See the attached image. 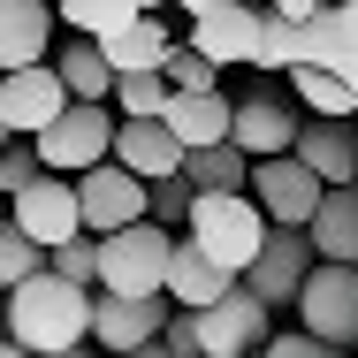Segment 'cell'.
<instances>
[{
  "label": "cell",
  "mask_w": 358,
  "mask_h": 358,
  "mask_svg": "<svg viewBox=\"0 0 358 358\" xmlns=\"http://www.w3.org/2000/svg\"><path fill=\"white\" fill-rule=\"evenodd\" d=\"M343 84H351V92H358V62H351V69H343Z\"/></svg>",
  "instance_id": "cell-42"
},
{
  "label": "cell",
  "mask_w": 358,
  "mask_h": 358,
  "mask_svg": "<svg viewBox=\"0 0 358 358\" xmlns=\"http://www.w3.org/2000/svg\"><path fill=\"white\" fill-rule=\"evenodd\" d=\"M168 8H176V15H206L214 0H168Z\"/></svg>",
  "instance_id": "cell-36"
},
{
  "label": "cell",
  "mask_w": 358,
  "mask_h": 358,
  "mask_svg": "<svg viewBox=\"0 0 358 358\" xmlns=\"http://www.w3.org/2000/svg\"><path fill=\"white\" fill-rule=\"evenodd\" d=\"M168 259H176V229L145 214L115 236H99V289H122V297H168Z\"/></svg>",
  "instance_id": "cell-3"
},
{
  "label": "cell",
  "mask_w": 358,
  "mask_h": 358,
  "mask_svg": "<svg viewBox=\"0 0 358 358\" xmlns=\"http://www.w3.org/2000/svg\"><path fill=\"white\" fill-rule=\"evenodd\" d=\"M297 328L336 343V351H358V267L351 259H313V275L297 282Z\"/></svg>",
  "instance_id": "cell-4"
},
{
  "label": "cell",
  "mask_w": 358,
  "mask_h": 358,
  "mask_svg": "<svg viewBox=\"0 0 358 358\" xmlns=\"http://www.w3.org/2000/svg\"><path fill=\"white\" fill-rule=\"evenodd\" d=\"M305 236H313L320 259H351L358 267V183H328L320 191V214L305 221Z\"/></svg>",
  "instance_id": "cell-20"
},
{
  "label": "cell",
  "mask_w": 358,
  "mask_h": 358,
  "mask_svg": "<svg viewBox=\"0 0 358 358\" xmlns=\"http://www.w3.org/2000/svg\"><path fill=\"white\" fill-rule=\"evenodd\" d=\"M267 8H275V15H289V23H305V15H313V8H328V0H267Z\"/></svg>",
  "instance_id": "cell-35"
},
{
  "label": "cell",
  "mask_w": 358,
  "mask_h": 358,
  "mask_svg": "<svg viewBox=\"0 0 358 358\" xmlns=\"http://www.w3.org/2000/svg\"><path fill=\"white\" fill-rule=\"evenodd\" d=\"M313 259H320V252H313L305 229H267V244H259V259L244 267V282L282 313V305H297V282L313 275Z\"/></svg>",
  "instance_id": "cell-13"
},
{
  "label": "cell",
  "mask_w": 358,
  "mask_h": 358,
  "mask_svg": "<svg viewBox=\"0 0 358 358\" xmlns=\"http://www.w3.org/2000/svg\"><path fill=\"white\" fill-rule=\"evenodd\" d=\"M130 358H176V351H168V343H160V336H152V343H145V351H130Z\"/></svg>",
  "instance_id": "cell-38"
},
{
  "label": "cell",
  "mask_w": 358,
  "mask_h": 358,
  "mask_svg": "<svg viewBox=\"0 0 358 358\" xmlns=\"http://www.w3.org/2000/svg\"><path fill=\"white\" fill-rule=\"evenodd\" d=\"M46 358H107V351H92V343H76V351H46Z\"/></svg>",
  "instance_id": "cell-39"
},
{
  "label": "cell",
  "mask_w": 358,
  "mask_h": 358,
  "mask_svg": "<svg viewBox=\"0 0 358 358\" xmlns=\"http://www.w3.org/2000/svg\"><path fill=\"white\" fill-rule=\"evenodd\" d=\"M0 358H31V351H23V343H15V336H8V328H0Z\"/></svg>",
  "instance_id": "cell-37"
},
{
  "label": "cell",
  "mask_w": 358,
  "mask_h": 358,
  "mask_svg": "<svg viewBox=\"0 0 358 358\" xmlns=\"http://www.w3.org/2000/svg\"><path fill=\"white\" fill-rule=\"evenodd\" d=\"M115 160L138 168L145 183H160V176L183 168V138L168 130V115H122V122H115Z\"/></svg>",
  "instance_id": "cell-15"
},
{
  "label": "cell",
  "mask_w": 358,
  "mask_h": 358,
  "mask_svg": "<svg viewBox=\"0 0 358 358\" xmlns=\"http://www.w3.org/2000/svg\"><path fill=\"white\" fill-rule=\"evenodd\" d=\"M252 358H259V351H252Z\"/></svg>",
  "instance_id": "cell-46"
},
{
  "label": "cell",
  "mask_w": 358,
  "mask_h": 358,
  "mask_svg": "<svg viewBox=\"0 0 358 358\" xmlns=\"http://www.w3.org/2000/svg\"><path fill=\"white\" fill-rule=\"evenodd\" d=\"M8 138H15V130H8V115H0V145H8Z\"/></svg>",
  "instance_id": "cell-43"
},
{
  "label": "cell",
  "mask_w": 358,
  "mask_h": 358,
  "mask_svg": "<svg viewBox=\"0 0 358 358\" xmlns=\"http://www.w3.org/2000/svg\"><path fill=\"white\" fill-rule=\"evenodd\" d=\"M0 328H8L31 358L76 351V343H92V289L69 282V275H54V267H38L31 282H15L0 297Z\"/></svg>",
  "instance_id": "cell-1"
},
{
  "label": "cell",
  "mask_w": 358,
  "mask_h": 358,
  "mask_svg": "<svg viewBox=\"0 0 358 358\" xmlns=\"http://www.w3.org/2000/svg\"><path fill=\"white\" fill-rule=\"evenodd\" d=\"M38 168H46V160H38V145H31V138H8V145H0V199H15Z\"/></svg>",
  "instance_id": "cell-33"
},
{
  "label": "cell",
  "mask_w": 358,
  "mask_h": 358,
  "mask_svg": "<svg viewBox=\"0 0 358 358\" xmlns=\"http://www.w3.org/2000/svg\"><path fill=\"white\" fill-rule=\"evenodd\" d=\"M168 297H122V289H92V351L107 358H130L145 351L160 328H168Z\"/></svg>",
  "instance_id": "cell-9"
},
{
  "label": "cell",
  "mask_w": 358,
  "mask_h": 358,
  "mask_svg": "<svg viewBox=\"0 0 358 358\" xmlns=\"http://www.w3.org/2000/svg\"><path fill=\"white\" fill-rule=\"evenodd\" d=\"M115 122H122V115H115L107 99H69L31 145H38V160H46L54 176H84V168H99V160L115 152Z\"/></svg>",
  "instance_id": "cell-5"
},
{
  "label": "cell",
  "mask_w": 358,
  "mask_h": 358,
  "mask_svg": "<svg viewBox=\"0 0 358 358\" xmlns=\"http://www.w3.org/2000/svg\"><path fill=\"white\" fill-rule=\"evenodd\" d=\"M289 152H297L320 183H358V130H351V115H305Z\"/></svg>",
  "instance_id": "cell-14"
},
{
  "label": "cell",
  "mask_w": 358,
  "mask_h": 358,
  "mask_svg": "<svg viewBox=\"0 0 358 358\" xmlns=\"http://www.w3.org/2000/svg\"><path fill=\"white\" fill-rule=\"evenodd\" d=\"M244 8H267V0H244Z\"/></svg>",
  "instance_id": "cell-44"
},
{
  "label": "cell",
  "mask_w": 358,
  "mask_h": 358,
  "mask_svg": "<svg viewBox=\"0 0 358 358\" xmlns=\"http://www.w3.org/2000/svg\"><path fill=\"white\" fill-rule=\"evenodd\" d=\"M168 130L183 138V152H199V145H221L229 130H236V99L229 92H176L168 99Z\"/></svg>",
  "instance_id": "cell-18"
},
{
  "label": "cell",
  "mask_w": 358,
  "mask_h": 358,
  "mask_svg": "<svg viewBox=\"0 0 358 358\" xmlns=\"http://www.w3.org/2000/svg\"><path fill=\"white\" fill-rule=\"evenodd\" d=\"M297 62H313V69H351L358 62V38H351V23H343V8L328 0V8H313L305 23H297Z\"/></svg>",
  "instance_id": "cell-22"
},
{
  "label": "cell",
  "mask_w": 358,
  "mask_h": 358,
  "mask_svg": "<svg viewBox=\"0 0 358 358\" xmlns=\"http://www.w3.org/2000/svg\"><path fill=\"white\" fill-rule=\"evenodd\" d=\"M183 46H199L214 69H252L259 8H244V0H214L206 15H183Z\"/></svg>",
  "instance_id": "cell-12"
},
{
  "label": "cell",
  "mask_w": 358,
  "mask_h": 358,
  "mask_svg": "<svg viewBox=\"0 0 358 358\" xmlns=\"http://www.w3.org/2000/svg\"><path fill=\"white\" fill-rule=\"evenodd\" d=\"M99 46H107L115 76H130V69H168V54H176V31H168V15H138V23L107 31Z\"/></svg>",
  "instance_id": "cell-21"
},
{
  "label": "cell",
  "mask_w": 358,
  "mask_h": 358,
  "mask_svg": "<svg viewBox=\"0 0 358 358\" xmlns=\"http://www.w3.org/2000/svg\"><path fill=\"white\" fill-rule=\"evenodd\" d=\"M297 122H305V115H297L289 99H275V92H244V99H236V130H229V138L244 145L252 160H267V152H289V145H297Z\"/></svg>",
  "instance_id": "cell-16"
},
{
  "label": "cell",
  "mask_w": 358,
  "mask_h": 358,
  "mask_svg": "<svg viewBox=\"0 0 358 358\" xmlns=\"http://www.w3.org/2000/svg\"><path fill=\"white\" fill-rule=\"evenodd\" d=\"M252 69H259V76H289V69H297V23H289V15L259 8V46H252Z\"/></svg>",
  "instance_id": "cell-27"
},
{
  "label": "cell",
  "mask_w": 358,
  "mask_h": 358,
  "mask_svg": "<svg viewBox=\"0 0 358 358\" xmlns=\"http://www.w3.org/2000/svg\"><path fill=\"white\" fill-rule=\"evenodd\" d=\"M54 69H62V84H69V99H107V107H115V62H107L99 38L69 31V46L54 54Z\"/></svg>",
  "instance_id": "cell-23"
},
{
  "label": "cell",
  "mask_w": 358,
  "mask_h": 358,
  "mask_svg": "<svg viewBox=\"0 0 358 358\" xmlns=\"http://www.w3.org/2000/svg\"><path fill=\"white\" fill-rule=\"evenodd\" d=\"M183 176H191L199 191H244V183H252V152H244L236 138L199 145V152H183Z\"/></svg>",
  "instance_id": "cell-24"
},
{
  "label": "cell",
  "mask_w": 358,
  "mask_h": 358,
  "mask_svg": "<svg viewBox=\"0 0 358 358\" xmlns=\"http://www.w3.org/2000/svg\"><path fill=\"white\" fill-rule=\"evenodd\" d=\"M191 199H199V183H191L183 168L160 176V183H152V221H160V229H183V221H191Z\"/></svg>",
  "instance_id": "cell-31"
},
{
  "label": "cell",
  "mask_w": 358,
  "mask_h": 358,
  "mask_svg": "<svg viewBox=\"0 0 358 358\" xmlns=\"http://www.w3.org/2000/svg\"><path fill=\"white\" fill-rule=\"evenodd\" d=\"M54 15H62V31H84V38H107V31L138 23L145 8H138V0H54Z\"/></svg>",
  "instance_id": "cell-26"
},
{
  "label": "cell",
  "mask_w": 358,
  "mask_h": 358,
  "mask_svg": "<svg viewBox=\"0 0 358 358\" xmlns=\"http://www.w3.org/2000/svg\"><path fill=\"white\" fill-rule=\"evenodd\" d=\"M252 199H259V214L275 221V229H305V221L320 214V176L297 160V152H267V160H252V183H244Z\"/></svg>",
  "instance_id": "cell-8"
},
{
  "label": "cell",
  "mask_w": 358,
  "mask_h": 358,
  "mask_svg": "<svg viewBox=\"0 0 358 358\" xmlns=\"http://www.w3.org/2000/svg\"><path fill=\"white\" fill-rule=\"evenodd\" d=\"M38 267H46V244H38V236H23L15 214H8V221H0V297H8L15 282H31Z\"/></svg>",
  "instance_id": "cell-29"
},
{
  "label": "cell",
  "mask_w": 358,
  "mask_h": 358,
  "mask_svg": "<svg viewBox=\"0 0 358 358\" xmlns=\"http://www.w3.org/2000/svg\"><path fill=\"white\" fill-rule=\"evenodd\" d=\"M267 229H275V221L259 214L252 191H199V199H191V221H183V236H191L206 259H221L229 275H244V267L259 259Z\"/></svg>",
  "instance_id": "cell-2"
},
{
  "label": "cell",
  "mask_w": 358,
  "mask_h": 358,
  "mask_svg": "<svg viewBox=\"0 0 358 358\" xmlns=\"http://www.w3.org/2000/svg\"><path fill=\"white\" fill-rule=\"evenodd\" d=\"M46 267H54V275H69V282H84V289H99V236H92V229L62 236V244L46 252Z\"/></svg>",
  "instance_id": "cell-30"
},
{
  "label": "cell",
  "mask_w": 358,
  "mask_h": 358,
  "mask_svg": "<svg viewBox=\"0 0 358 358\" xmlns=\"http://www.w3.org/2000/svg\"><path fill=\"white\" fill-rule=\"evenodd\" d=\"M259 358H343V351H336V343H320V336H305V328H275Z\"/></svg>",
  "instance_id": "cell-34"
},
{
  "label": "cell",
  "mask_w": 358,
  "mask_h": 358,
  "mask_svg": "<svg viewBox=\"0 0 358 358\" xmlns=\"http://www.w3.org/2000/svg\"><path fill=\"white\" fill-rule=\"evenodd\" d=\"M221 289H236V275H229L221 259H206L191 236H176V259H168V305H183V313H206Z\"/></svg>",
  "instance_id": "cell-19"
},
{
  "label": "cell",
  "mask_w": 358,
  "mask_h": 358,
  "mask_svg": "<svg viewBox=\"0 0 358 358\" xmlns=\"http://www.w3.org/2000/svg\"><path fill=\"white\" fill-rule=\"evenodd\" d=\"M221 76H229V69H214L199 46H176V54H168V84H176V92H214Z\"/></svg>",
  "instance_id": "cell-32"
},
{
  "label": "cell",
  "mask_w": 358,
  "mask_h": 358,
  "mask_svg": "<svg viewBox=\"0 0 358 358\" xmlns=\"http://www.w3.org/2000/svg\"><path fill=\"white\" fill-rule=\"evenodd\" d=\"M54 0H0V69L46 62L54 54Z\"/></svg>",
  "instance_id": "cell-17"
},
{
  "label": "cell",
  "mask_w": 358,
  "mask_h": 358,
  "mask_svg": "<svg viewBox=\"0 0 358 358\" xmlns=\"http://www.w3.org/2000/svg\"><path fill=\"white\" fill-rule=\"evenodd\" d=\"M76 206H84V229H92V236H115V229H130V221L152 214V183L107 152L99 168L76 176Z\"/></svg>",
  "instance_id": "cell-7"
},
{
  "label": "cell",
  "mask_w": 358,
  "mask_h": 358,
  "mask_svg": "<svg viewBox=\"0 0 358 358\" xmlns=\"http://www.w3.org/2000/svg\"><path fill=\"white\" fill-rule=\"evenodd\" d=\"M289 92H297V107H305V115H358V92H351L336 69L297 62V69H289Z\"/></svg>",
  "instance_id": "cell-25"
},
{
  "label": "cell",
  "mask_w": 358,
  "mask_h": 358,
  "mask_svg": "<svg viewBox=\"0 0 358 358\" xmlns=\"http://www.w3.org/2000/svg\"><path fill=\"white\" fill-rule=\"evenodd\" d=\"M8 214H15V229L23 236H38L46 252L62 244V236H76L84 229V206H76V176H54V168H38L15 199H8Z\"/></svg>",
  "instance_id": "cell-10"
},
{
  "label": "cell",
  "mask_w": 358,
  "mask_h": 358,
  "mask_svg": "<svg viewBox=\"0 0 358 358\" xmlns=\"http://www.w3.org/2000/svg\"><path fill=\"white\" fill-rule=\"evenodd\" d=\"M138 8H145V15H176V8H168V0H138Z\"/></svg>",
  "instance_id": "cell-41"
},
{
  "label": "cell",
  "mask_w": 358,
  "mask_h": 358,
  "mask_svg": "<svg viewBox=\"0 0 358 358\" xmlns=\"http://www.w3.org/2000/svg\"><path fill=\"white\" fill-rule=\"evenodd\" d=\"M168 99H176L168 69H130V76H115V115H168Z\"/></svg>",
  "instance_id": "cell-28"
},
{
  "label": "cell",
  "mask_w": 358,
  "mask_h": 358,
  "mask_svg": "<svg viewBox=\"0 0 358 358\" xmlns=\"http://www.w3.org/2000/svg\"><path fill=\"white\" fill-rule=\"evenodd\" d=\"M336 8H343V23H351V38H358V0H336Z\"/></svg>",
  "instance_id": "cell-40"
},
{
  "label": "cell",
  "mask_w": 358,
  "mask_h": 358,
  "mask_svg": "<svg viewBox=\"0 0 358 358\" xmlns=\"http://www.w3.org/2000/svg\"><path fill=\"white\" fill-rule=\"evenodd\" d=\"M351 122H358V115H351Z\"/></svg>",
  "instance_id": "cell-45"
},
{
  "label": "cell",
  "mask_w": 358,
  "mask_h": 358,
  "mask_svg": "<svg viewBox=\"0 0 358 358\" xmlns=\"http://www.w3.org/2000/svg\"><path fill=\"white\" fill-rule=\"evenodd\" d=\"M62 107H69V84L54 69V54L46 62H23V69H0V115H8L15 138H38Z\"/></svg>",
  "instance_id": "cell-11"
},
{
  "label": "cell",
  "mask_w": 358,
  "mask_h": 358,
  "mask_svg": "<svg viewBox=\"0 0 358 358\" xmlns=\"http://www.w3.org/2000/svg\"><path fill=\"white\" fill-rule=\"evenodd\" d=\"M267 336H275V305L244 275H236V289H221L199 313V358H252V351H267Z\"/></svg>",
  "instance_id": "cell-6"
}]
</instances>
